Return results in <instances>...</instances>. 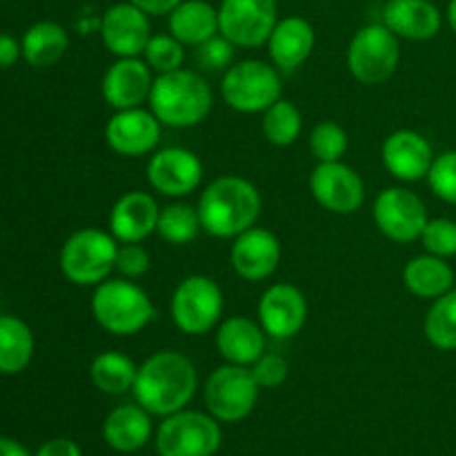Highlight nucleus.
Segmentation results:
<instances>
[{"mask_svg":"<svg viewBox=\"0 0 456 456\" xmlns=\"http://www.w3.org/2000/svg\"><path fill=\"white\" fill-rule=\"evenodd\" d=\"M199 374L190 356L176 350H160L138 365L134 399L156 417L181 412L194 399Z\"/></svg>","mask_w":456,"mask_h":456,"instance_id":"f257e3e1","label":"nucleus"},{"mask_svg":"<svg viewBox=\"0 0 456 456\" xmlns=\"http://www.w3.org/2000/svg\"><path fill=\"white\" fill-rule=\"evenodd\" d=\"M200 227L214 239H236L256 225L263 209L261 191L248 178L227 174L218 176L200 191L196 203Z\"/></svg>","mask_w":456,"mask_h":456,"instance_id":"f03ea898","label":"nucleus"},{"mask_svg":"<svg viewBox=\"0 0 456 456\" xmlns=\"http://www.w3.org/2000/svg\"><path fill=\"white\" fill-rule=\"evenodd\" d=\"M150 110L160 125L174 129L196 127L209 116L214 105L212 87L199 74L181 67L154 78L150 92Z\"/></svg>","mask_w":456,"mask_h":456,"instance_id":"7ed1b4c3","label":"nucleus"},{"mask_svg":"<svg viewBox=\"0 0 456 456\" xmlns=\"http://www.w3.org/2000/svg\"><path fill=\"white\" fill-rule=\"evenodd\" d=\"M89 307L96 323L114 337H134L156 319L150 294L123 276L96 285Z\"/></svg>","mask_w":456,"mask_h":456,"instance_id":"20e7f679","label":"nucleus"},{"mask_svg":"<svg viewBox=\"0 0 456 456\" xmlns=\"http://www.w3.org/2000/svg\"><path fill=\"white\" fill-rule=\"evenodd\" d=\"M118 245L111 232L98 227L74 232L61 249L62 276L80 288H96L116 270Z\"/></svg>","mask_w":456,"mask_h":456,"instance_id":"39448f33","label":"nucleus"},{"mask_svg":"<svg viewBox=\"0 0 456 456\" xmlns=\"http://www.w3.org/2000/svg\"><path fill=\"white\" fill-rule=\"evenodd\" d=\"M221 96L240 114H263L283 98V80L274 65L258 58L232 62L221 80Z\"/></svg>","mask_w":456,"mask_h":456,"instance_id":"423d86ee","label":"nucleus"},{"mask_svg":"<svg viewBox=\"0 0 456 456\" xmlns=\"http://www.w3.org/2000/svg\"><path fill=\"white\" fill-rule=\"evenodd\" d=\"M223 307L225 298L216 281L205 274H191L185 276L174 289L169 316L183 334L203 337L221 323Z\"/></svg>","mask_w":456,"mask_h":456,"instance_id":"0eeeda50","label":"nucleus"},{"mask_svg":"<svg viewBox=\"0 0 456 456\" xmlns=\"http://www.w3.org/2000/svg\"><path fill=\"white\" fill-rule=\"evenodd\" d=\"M399 61V36L392 34L383 22L361 27L347 45V69L363 85L386 83L396 71Z\"/></svg>","mask_w":456,"mask_h":456,"instance_id":"6e6552de","label":"nucleus"},{"mask_svg":"<svg viewBox=\"0 0 456 456\" xmlns=\"http://www.w3.org/2000/svg\"><path fill=\"white\" fill-rule=\"evenodd\" d=\"M261 386L254 379L252 368L225 363L214 370L203 386V401L208 412L216 421H243L256 408Z\"/></svg>","mask_w":456,"mask_h":456,"instance_id":"1a4fd4ad","label":"nucleus"},{"mask_svg":"<svg viewBox=\"0 0 456 456\" xmlns=\"http://www.w3.org/2000/svg\"><path fill=\"white\" fill-rule=\"evenodd\" d=\"M221 428L212 414L181 410L163 417L156 450L160 456H212L221 448Z\"/></svg>","mask_w":456,"mask_h":456,"instance_id":"9d476101","label":"nucleus"},{"mask_svg":"<svg viewBox=\"0 0 456 456\" xmlns=\"http://www.w3.org/2000/svg\"><path fill=\"white\" fill-rule=\"evenodd\" d=\"M276 22V0H221L218 4V34L225 36L234 47H263Z\"/></svg>","mask_w":456,"mask_h":456,"instance_id":"9b49d317","label":"nucleus"},{"mask_svg":"<svg viewBox=\"0 0 456 456\" xmlns=\"http://www.w3.org/2000/svg\"><path fill=\"white\" fill-rule=\"evenodd\" d=\"M372 218L379 232L395 243L419 240L430 221L426 203L405 187H387L379 191L372 205Z\"/></svg>","mask_w":456,"mask_h":456,"instance_id":"f8f14e48","label":"nucleus"},{"mask_svg":"<svg viewBox=\"0 0 456 456\" xmlns=\"http://www.w3.org/2000/svg\"><path fill=\"white\" fill-rule=\"evenodd\" d=\"M310 191L321 208L338 216L354 214L365 203L363 178L343 160L316 165L310 174Z\"/></svg>","mask_w":456,"mask_h":456,"instance_id":"ddd939ff","label":"nucleus"},{"mask_svg":"<svg viewBox=\"0 0 456 456\" xmlns=\"http://www.w3.org/2000/svg\"><path fill=\"white\" fill-rule=\"evenodd\" d=\"M145 172L151 190L169 199L190 196L203 181V163L187 147H165L154 151Z\"/></svg>","mask_w":456,"mask_h":456,"instance_id":"4468645a","label":"nucleus"},{"mask_svg":"<svg viewBox=\"0 0 456 456\" xmlns=\"http://www.w3.org/2000/svg\"><path fill=\"white\" fill-rule=\"evenodd\" d=\"M163 125L151 114V110L132 107L114 111L105 125V141L111 151L125 159L154 154L160 142Z\"/></svg>","mask_w":456,"mask_h":456,"instance_id":"2eb2a0df","label":"nucleus"},{"mask_svg":"<svg viewBox=\"0 0 456 456\" xmlns=\"http://www.w3.org/2000/svg\"><path fill=\"white\" fill-rule=\"evenodd\" d=\"M151 36L150 16L129 0L102 13L101 40L116 58H141Z\"/></svg>","mask_w":456,"mask_h":456,"instance_id":"dca6fc26","label":"nucleus"},{"mask_svg":"<svg viewBox=\"0 0 456 456\" xmlns=\"http://www.w3.org/2000/svg\"><path fill=\"white\" fill-rule=\"evenodd\" d=\"M258 323L267 337L285 338L297 337L307 321L305 294L292 283H274L258 298Z\"/></svg>","mask_w":456,"mask_h":456,"instance_id":"f3484780","label":"nucleus"},{"mask_svg":"<svg viewBox=\"0 0 456 456\" xmlns=\"http://www.w3.org/2000/svg\"><path fill=\"white\" fill-rule=\"evenodd\" d=\"M281 256H283V249L274 232L256 225L236 236L230 248L232 267L240 279L249 283L270 279L279 270Z\"/></svg>","mask_w":456,"mask_h":456,"instance_id":"a211bd4d","label":"nucleus"},{"mask_svg":"<svg viewBox=\"0 0 456 456\" xmlns=\"http://www.w3.org/2000/svg\"><path fill=\"white\" fill-rule=\"evenodd\" d=\"M383 167L401 183H417L428 178L435 151L430 141L414 129H396L381 145Z\"/></svg>","mask_w":456,"mask_h":456,"instance_id":"6ab92c4d","label":"nucleus"},{"mask_svg":"<svg viewBox=\"0 0 456 456\" xmlns=\"http://www.w3.org/2000/svg\"><path fill=\"white\" fill-rule=\"evenodd\" d=\"M154 71L142 58H116L102 76V98L114 111L141 107L150 101Z\"/></svg>","mask_w":456,"mask_h":456,"instance_id":"aec40b11","label":"nucleus"},{"mask_svg":"<svg viewBox=\"0 0 456 456\" xmlns=\"http://www.w3.org/2000/svg\"><path fill=\"white\" fill-rule=\"evenodd\" d=\"M160 208L147 191L132 190L120 196L110 212V232L118 243H142L159 225Z\"/></svg>","mask_w":456,"mask_h":456,"instance_id":"412c9836","label":"nucleus"},{"mask_svg":"<svg viewBox=\"0 0 456 456\" xmlns=\"http://www.w3.org/2000/svg\"><path fill=\"white\" fill-rule=\"evenodd\" d=\"M272 65L279 71H294L312 56L316 45V31L310 20L301 16L279 18L267 38Z\"/></svg>","mask_w":456,"mask_h":456,"instance_id":"4be33fe9","label":"nucleus"},{"mask_svg":"<svg viewBox=\"0 0 456 456\" xmlns=\"http://www.w3.org/2000/svg\"><path fill=\"white\" fill-rule=\"evenodd\" d=\"M381 22L399 38L421 43L439 34L444 16L432 0H387Z\"/></svg>","mask_w":456,"mask_h":456,"instance_id":"5701e85b","label":"nucleus"},{"mask_svg":"<svg viewBox=\"0 0 456 456\" xmlns=\"http://www.w3.org/2000/svg\"><path fill=\"white\" fill-rule=\"evenodd\" d=\"M216 350L225 363L252 368L265 352V330L248 316H227L218 323Z\"/></svg>","mask_w":456,"mask_h":456,"instance_id":"b1692460","label":"nucleus"},{"mask_svg":"<svg viewBox=\"0 0 456 456\" xmlns=\"http://www.w3.org/2000/svg\"><path fill=\"white\" fill-rule=\"evenodd\" d=\"M102 436L116 452H136L151 439V414L138 403L118 405L107 414Z\"/></svg>","mask_w":456,"mask_h":456,"instance_id":"393cba45","label":"nucleus"},{"mask_svg":"<svg viewBox=\"0 0 456 456\" xmlns=\"http://www.w3.org/2000/svg\"><path fill=\"white\" fill-rule=\"evenodd\" d=\"M167 29L185 47H199L218 34V7L208 0H181L167 16Z\"/></svg>","mask_w":456,"mask_h":456,"instance_id":"a878e982","label":"nucleus"},{"mask_svg":"<svg viewBox=\"0 0 456 456\" xmlns=\"http://www.w3.org/2000/svg\"><path fill=\"white\" fill-rule=\"evenodd\" d=\"M403 285L414 297L435 301V298L444 297L450 289H454V272L445 263V258L426 252L405 263Z\"/></svg>","mask_w":456,"mask_h":456,"instance_id":"bb28decb","label":"nucleus"},{"mask_svg":"<svg viewBox=\"0 0 456 456\" xmlns=\"http://www.w3.org/2000/svg\"><path fill=\"white\" fill-rule=\"evenodd\" d=\"M22 58L29 62L31 67H52L65 56L69 49V36L62 25L53 20H40L34 22L29 29L25 31L20 40Z\"/></svg>","mask_w":456,"mask_h":456,"instance_id":"cd10ccee","label":"nucleus"},{"mask_svg":"<svg viewBox=\"0 0 456 456\" xmlns=\"http://www.w3.org/2000/svg\"><path fill=\"white\" fill-rule=\"evenodd\" d=\"M138 365L127 354L116 350L101 352V354L94 356L92 365H89V379H92L94 387L110 396L132 392Z\"/></svg>","mask_w":456,"mask_h":456,"instance_id":"c85d7f7f","label":"nucleus"},{"mask_svg":"<svg viewBox=\"0 0 456 456\" xmlns=\"http://www.w3.org/2000/svg\"><path fill=\"white\" fill-rule=\"evenodd\" d=\"M34 356L29 325L12 314H0V374H20Z\"/></svg>","mask_w":456,"mask_h":456,"instance_id":"c756f323","label":"nucleus"},{"mask_svg":"<svg viewBox=\"0 0 456 456\" xmlns=\"http://www.w3.org/2000/svg\"><path fill=\"white\" fill-rule=\"evenodd\" d=\"M423 332L436 350H456V289L432 301L423 321Z\"/></svg>","mask_w":456,"mask_h":456,"instance_id":"7c9ffc66","label":"nucleus"},{"mask_svg":"<svg viewBox=\"0 0 456 456\" xmlns=\"http://www.w3.org/2000/svg\"><path fill=\"white\" fill-rule=\"evenodd\" d=\"M203 232L199 209L187 203H172L160 208L156 234L169 245H187Z\"/></svg>","mask_w":456,"mask_h":456,"instance_id":"2f4dec72","label":"nucleus"},{"mask_svg":"<svg viewBox=\"0 0 456 456\" xmlns=\"http://www.w3.org/2000/svg\"><path fill=\"white\" fill-rule=\"evenodd\" d=\"M303 129V114L292 101L279 98L263 111V134L276 147H289L297 142Z\"/></svg>","mask_w":456,"mask_h":456,"instance_id":"473e14b6","label":"nucleus"},{"mask_svg":"<svg viewBox=\"0 0 456 456\" xmlns=\"http://www.w3.org/2000/svg\"><path fill=\"white\" fill-rule=\"evenodd\" d=\"M350 147L347 132L334 120H323L316 125L310 134V151L316 159V163H334L346 156Z\"/></svg>","mask_w":456,"mask_h":456,"instance_id":"72a5a7b5","label":"nucleus"},{"mask_svg":"<svg viewBox=\"0 0 456 456\" xmlns=\"http://www.w3.org/2000/svg\"><path fill=\"white\" fill-rule=\"evenodd\" d=\"M141 58L156 76L169 74L181 69L185 62V45L178 43L172 34H156L150 38Z\"/></svg>","mask_w":456,"mask_h":456,"instance_id":"f704fd0d","label":"nucleus"},{"mask_svg":"<svg viewBox=\"0 0 456 456\" xmlns=\"http://www.w3.org/2000/svg\"><path fill=\"white\" fill-rule=\"evenodd\" d=\"M428 185L436 199L456 205V150L435 156V163L428 172Z\"/></svg>","mask_w":456,"mask_h":456,"instance_id":"c9c22d12","label":"nucleus"},{"mask_svg":"<svg viewBox=\"0 0 456 456\" xmlns=\"http://www.w3.org/2000/svg\"><path fill=\"white\" fill-rule=\"evenodd\" d=\"M428 254L450 258L456 256V221L452 218H430L419 239Z\"/></svg>","mask_w":456,"mask_h":456,"instance_id":"e433bc0d","label":"nucleus"},{"mask_svg":"<svg viewBox=\"0 0 456 456\" xmlns=\"http://www.w3.org/2000/svg\"><path fill=\"white\" fill-rule=\"evenodd\" d=\"M234 49L225 36L216 34L196 47V62L205 71H225L234 61Z\"/></svg>","mask_w":456,"mask_h":456,"instance_id":"4c0bfd02","label":"nucleus"},{"mask_svg":"<svg viewBox=\"0 0 456 456\" xmlns=\"http://www.w3.org/2000/svg\"><path fill=\"white\" fill-rule=\"evenodd\" d=\"M151 258L150 252L141 243H120L116 254V272L123 279L136 281L150 272Z\"/></svg>","mask_w":456,"mask_h":456,"instance_id":"58836bf2","label":"nucleus"},{"mask_svg":"<svg viewBox=\"0 0 456 456\" xmlns=\"http://www.w3.org/2000/svg\"><path fill=\"white\" fill-rule=\"evenodd\" d=\"M252 374L256 379V383L261 386V390H274V387H281L285 381H288L289 374V363L281 354H274V352H263L261 359L252 365Z\"/></svg>","mask_w":456,"mask_h":456,"instance_id":"ea45409f","label":"nucleus"},{"mask_svg":"<svg viewBox=\"0 0 456 456\" xmlns=\"http://www.w3.org/2000/svg\"><path fill=\"white\" fill-rule=\"evenodd\" d=\"M22 56V47L13 36L0 34V69H9Z\"/></svg>","mask_w":456,"mask_h":456,"instance_id":"a19ab883","label":"nucleus"},{"mask_svg":"<svg viewBox=\"0 0 456 456\" xmlns=\"http://www.w3.org/2000/svg\"><path fill=\"white\" fill-rule=\"evenodd\" d=\"M36 456H83V452L71 439H52L40 445Z\"/></svg>","mask_w":456,"mask_h":456,"instance_id":"79ce46f5","label":"nucleus"},{"mask_svg":"<svg viewBox=\"0 0 456 456\" xmlns=\"http://www.w3.org/2000/svg\"><path fill=\"white\" fill-rule=\"evenodd\" d=\"M129 3L136 4L138 9H142L147 16H169V12H172L181 0H129Z\"/></svg>","mask_w":456,"mask_h":456,"instance_id":"37998d69","label":"nucleus"},{"mask_svg":"<svg viewBox=\"0 0 456 456\" xmlns=\"http://www.w3.org/2000/svg\"><path fill=\"white\" fill-rule=\"evenodd\" d=\"M0 456H31L13 439H0Z\"/></svg>","mask_w":456,"mask_h":456,"instance_id":"c03bdc74","label":"nucleus"},{"mask_svg":"<svg viewBox=\"0 0 456 456\" xmlns=\"http://www.w3.org/2000/svg\"><path fill=\"white\" fill-rule=\"evenodd\" d=\"M445 18H448V25L450 29L456 34V0H450L448 4V12H445Z\"/></svg>","mask_w":456,"mask_h":456,"instance_id":"a18cd8bd","label":"nucleus"}]
</instances>
